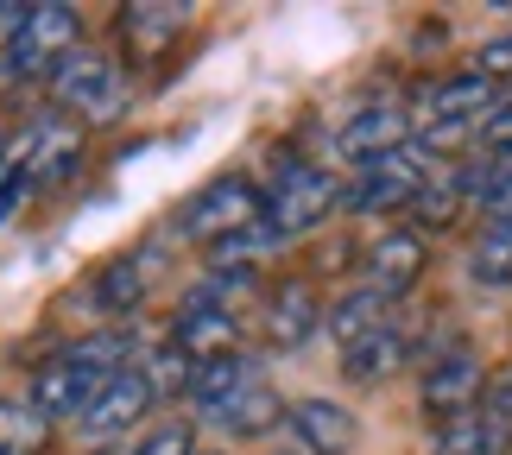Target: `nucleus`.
<instances>
[{
    "label": "nucleus",
    "instance_id": "1",
    "mask_svg": "<svg viewBox=\"0 0 512 455\" xmlns=\"http://www.w3.org/2000/svg\"><path fill=\"white\" fill-rule=\"evenodd\" d=\"M133 354H140L133 329H102V335H83V342H70L64 354H51V361L32 373L26 405H32L45 424H57V418L83 424V418H89V405L102 399V386H108L121 367H133Z\"/></svg>",
    "mask_w": 512,
    "mask_h": 455
},
{
    "label": "nucleus",
    "instance_id": "2",
    "mask_svg": "<svg viewBox=\"0 0 512 455\" xmlns=\"http://www.w3.org/2000/svg\"><path fill=\"white\" fill-rule=\"evenodd\" d=\"M500 102V89L487 83L481 70H462V76H443V83H430L424 89V102H418V146L430 152H443V146H475V133L487 121V108Z\"/></svg>",
    "mask_w": 512,
    "mask_h": 455
},
{
    "label": "nucleus",
    "instance_id": "3",
    "mask_svg": "<svg viewBox=\"0 0 512 455\" xmlns=\"http://www.w3.org/2000/svg\"><path fill=\"white\" fill-rule=\"evenodd\" d=\"M348 203V184L336 171L310 165V158H291V165L279 171V184H272L266 196V222L285 234V241H298V234H310L317 222H329V209Z\"/></svg>",
    "mask_w": 512,
    "mask_h": 455
},
{
    "label": "nucleus",
    "instance_id": "4",
    "mask_svg": "<svg viewBox=\"0 0 512 455\" xmlns=\"http://www.w3.org/2000/svg\"><path fill=\"white\" fill-rule=\"evenodd\" d=\"M430 184H437V152L411 140L405 152H392V158H380V165L354 171L342 209H354V215H392V209H411Z\"/></svg>",
    "mask_w": 512,
    "mask_h": 455
},
{
    "label": "nucleus",
    "instance_id": "5",
    "mask_svg": "<svg viewBox=\"0 0 512 455\" xmlns=\"http://www.w3.org/2000/svg\"><path fill=\"white\" fill-rule=\"evenodd\" d=\"M260 215H266V196H260L253 177H209V184L196 190L184 209H177V234H184V241L215 247V241H228V234L253 228Z\"/></svg>",
    "mask_w": 512,
    "mask_h": 455
},
{
    "label": "nucleus",
    "instance_id": "6",
    "mask_svg": "<svg viewBox=\"0 0 512 455\" xmlns=\"http://www.w3.org/2000/svg\"><path fill=\"white\" fill-rule=\"evenodd\" d=\"M51 102L64 114H76V121H108V114H121V102H127V76L108 51L76 45L64 64L51 70Z\"/></svg>",
    "mask_w": 512,
    "mask_h": 455
},
{
    "label": "nucleus",
    "instance_id": "7",
    "mask_svg": "<svg viewBox=\"0 0 512 455\" xmlns=\"http://www.w3.org/2000/svg\"><path fill=\"white\" fill-rule=\"evenodd\" d=\"M76 32H83L76 7H32L19 45L0 57V83H38V76L51 83V70L76 51Z\"/></svg>",
    "mask_w": 512,
    "mask_h": 455
},
{
    "label": "nucleus",
    "instance_id": "8",
    "mask_svg": "<svg viewBox=\"0 0 512 455\" xmlns=\"http://www.w3.org/2000/svg\"><path fill=\"white\" fill-rule=\"evenodd\" d=\"M411 140H418V121L399 108V102H361V108H348L342 114V127H336V158H348L354 171H367V165H380V158L392 152H405Z\"/></svg>",
    "mask_w": 512,
    "mask_h": 455
},
{
    "label": "nucleus",
    "instance_id": "9",
    "mask_svg": "<svg viewBox=\"0 0 512 455\" xmlns=\"http://www.w3.org/2000/svg\"><path fill=\"white\" fill-rule=\"evenodd\" d=\"M152 405H159V386H152L146 361H133V367H121V373H114V380L102 386V399L89 405V418H83V437H89V443L127 437V430H140V424L152 418Z\"/></svg>",
    "mask_w": 512,
    "mask_h": 455
},
{
    "label": "nucleus",
    "instance_id": "10",
    "mask_svg": "<svg viewBox=\"0 0 512 455\" xmlns=\"http://www.w3.org/2000/svg\"><path fill=\"white\" fill-rule=\"evenodd\" d=\"M418 399H424L430 418L456 424V418H468V411L487 405V373H481V361H475L468 348H449V354H437V361L424 367Z\"/></svg>",
    "mask_w": 512,
    "mask_h": 455
},
{
    "label": "nucleus",
    "instance_id": "11",
    "mask_svg": "<svg viewBox=\"0 0 512 455\" xmlns=\"http://www.w3.org/2000/svg\"><path fill=\"white\" fill-rule=\"evenodd\" d=\"M76 158H83V121L64 114V108H51L45 121L26 133V158H19V171H26L32 190H51V184H64V177L76 171Z\"/></svg>",
    "mask_w": 512,
    "mask_h": 455
},
{
    "label": "nucleus",
    "instance_id": "12",
    "mask_svg": "<svg viewBox=\"0 0 512 455\" xmlns=\"http://www.w3.org/2000/svg\"><path fill=\"white\" fill-rule=\"evenodd\" d=\"M424 260H430V247H424L418 228H392V234H380V241L367 247V291H380L386 304H399L405 291L424 279Z\"/></svg>",
    "mask_w": 512,
    "mask_h": 455
},
{
    "label": "nucleus",
    "instance_id": "13",
    "mask_svg": "<svg viewBox=\"0 0 512 455\" xmlns=\"http://www.w3.org/2000/svg\"><path fill=\"white\" fill-rule=\"evenodd\" d=\"M285 424L304 455H354V443H361V418L342 399H298Z\"/></svg>",
    "mask_w": 512,
    "mask_h": 455
},
{
    "label": "nucleus",
    "instance_id": "14",
    "mask_svg": "<svg viewBox=\"0 0 512 455\" xmlns=\"http://www.w3.org/2000/svg\"><path fill=\"white\" fill-rule=\"evenodd\" d=\"M323 323H329V316H323L317 285H310V279H285V285L266 298V342L279 348V354L304 348V342H310V335H317Z\"/></svg>",
    "mask_w": 512,
    "mask_h": 455
},
{
    "label": "nucleus",
    "instance_id": "15",
    "mask_svg": "<svg viewBox=\"0 0 512 455\" xmlns=\"http://www.w3.org/2000/svg\"><path fill=\"white\" fill-rule=\"evenodd\" d=\"M253 386H266V367L253 361V354H222V361H203L196 367V380H190V405H196V418H222V411L241 399V392Z\"/></svg>",
    "mask_w": 512,
    "mask_h": 455
},
{
    "label": "nucleus",
    "instance_id": "16",
    "mask_svg": "<svg viewBox=\"0 0 512 455\" xmlns=\"http://www.w3.org/2000/svg\"><path fill=\"white\" fill-rule=\"evenodd\" d=\"M411 361V329L392 316V323H380L373 335H361L354 348H342V380H354V386H380V380H392Z\"/></svg>",
    "mask_w": 512,
    "mask_h": 455
},
{
    "label": "nucleus",
    "instance_id": "17",
    "mask_svg": "<svg viewBox=\"0 0 512 455\" xmlns=\"http://www.w3.org/2000/svg\"><path fill=\"white\" fill-rule=\"evenodd\" d=\"M234 335H241V323H234L228 310H177V323H171L165 342H177L196 367H203V361H222V354H234Z\"/></svg>",
    "mask_w": 512,
    "mask_h": 455
},
{
    "label": "nucleus",
    "instance_id": "18",
    "mask_svg": "<svg viewBox=\"0 0 512 455\" xmlns=\"http://www.w3.org/2000/svg\"><path fill=\"white\" fill-rule=\"evenodd\" d=\"M430 455H512V424H500L494 411H468V418L437 430V449Z\"/></svg>",
    "mask_w": 512,
    "mask_h": 455
},
{
    "label": "nucleus",
    "instance_id": "19",
    "mask_svg": "<svg viewBox=\"0 0 512 455\" xmlns=\"http://www.w3.org/2000/svg\"><path fill=\"white\" fill-rule=\"evenodd\" d=\"M380 323H392V304L380 298V291H367V285H354L342 304H329V335H336V348H354L361 335H373Z\"/></svg>",
    "mask_w": 512,
    "mask_h": 455
},
{
    "label": "nucleus",
    "instance_id": "20",
    "mask_svg": "<svg viewBox=\"0 0 512 455\" xmlns=\"http://www.w3.org/2000/svg\"><path fill=\"white\" fill-rule=\"evenodd\" d=\"M468 279L481 291H506L512 285V222H487L468 247Z\"/></svg>",
    "mask_w": 512,
    "mask_h": 455
},
{
    "label": "nucleus",
    "instance_id": "21",
    "mask_svg": "<svg viewBox=\"0 0 512 455\" xmlns=\"http://www.w3.org/2000/svg\"><path fill=\"white\" fill-rule=\"evenodd\" d=\"M279 247H285V234L260 215L253 228H241V234H228V241L209 247V272H253L266 253H279Z\"/></svg>",
    "mask_w": 512,
    "mask_h": 455
},
{
    "label": "nucleus",
    "instance_id": "22",
    "mask_svg": "<svg viewBox=\"0 0 512 455\" xmlns=\"http://www.w3.org/2000/svg\"><path fill=\"white\" fill-rule=\"evenodd\" d=\"M95 310H114V316H127V310H140L146 304V260L140 253H127V260H114L95 272Z\"/></svg>",
    "mask_w": 512,
    "mask_h": 455
},
{
    "label": "nucleus",
    "instance_id": "23",
    "mask_svg": "<svg viewBox=\"0 0 512 455\" xmlns=\"http://www.w3.org/2000/svg\"><path fill=\"white\" fill-rule=\"evenodd\" d=\"M184 19H190L184 7H121V32H127V45H133V51L159 57L165 45H177Z\"/></svg>",
    "mask_w": 512,
    "mask_h": 455
},
{
    "label": "nucleus",
    "instance_id": "24",
    "mask_svg": "<svg viewBox=\"0 0 512 455\" xmlns=\"http://www.w3.org/2000/svg\"><path fill=\"white\" fill-rule=\"evenodd\" d=\"M279 418H291V405H279L272 386H253V392H241V399L215 418V430H228V437H266Z\"/></svg>",
    "mask_w": 512,
    "mask_h": 455
},
{
    "label": "nucleus",
    "instance_id": "25",
    "mask_svg": "<svg viewBox=\"0 0 512 455\" xmlns=\"http://www.w3.org/2000/svg\"><path fill=\"white\" fill-rule=\"evenodd\" d=\"M462 203H468L462 177H456V171H437V184H430L405 215H411V228H418V234H437V228H449V222L462 215Z\"/></svg>",
    "mask_w": 512,
    "mask_h": 455
},
{
    "label": "nucleus",
    "instance_id": "26",
    "mask_svg": "<svg viewBox=\"0 0 512 455\" xmlns=\"http://www.w3.org/2000/svg\"><path fill=\"white\" fill-rule=\"evenodd\" d=\"M51 437V424L38 418L32 405H13V399H0V455H38Z\"/></svg>",
    "mask_w": 512,
    "mask_h": 455
},
{
    "label": "nucleus",
    "instance_id": "27",
    "mask_svg": "<svg viewBox=\"0 0 512 455\" xmlns=\"http://www.w3.org/2000/svg\"><path fill=\"white\" fill-rule=\"evenodd\" d=\"M506 152H512V95H500L487 108V121L475 133V158H506Z\"/></svg>",
    "mask_w": 512,
    "mask_h": 455
},
{
    "label": "nucleus",
    "instance_id": "28",
    "mask_svg": "<svg viewBox=\"0 0 512 455\" xmlns=\"http://www.w3.org/2000/svg\"><path fill=\"white\" fill-rule=\"evenodd\" d=\"M133 455H196L190 443V424L184 418H165V424H152L140 443H133Z\"/></svg>",
    "mask_w": 512,
    "mask_h": 455
},
{
    "label": "nucleus",
    "instance_id": "29",
    "mask_svg": "<svg viewBox=\"0 0 512 455\" xmlns=\"http://www.w3.org/2000/svg\"><path fill=\"white\" fill-rule=\"evenodd\" d=\"M475 70L487 76V83H506V76H512V32L506 38H487L481 57H475Z\"/></svg>",
    "mask_w": 512,
    "mask_h": 455
},
{
    "label": "nucleus",
    "instance_id": "30",
    "mask_svg": "<svg viewBox=\"0 0 512 455\" xmlns=\"http://www.w3.org/2000/svg\"><path fill=\"white\" fill-rule=\"evenodd\" d=\"M487 411H494L500 424H512V361L500 373H487Z\"/></svg>",
    "mask_w": 512,
    "mask_h": 455
},
{
    "label": "nucleus",
    "instance_id": "31",
    "mask_svg": "<svg viewBox=\"0 0 512 455\" xmlns=\"http://www.w3.org/2000/svg\"><path fill=\"white\" fill-rule=\"evenodd\" d=\"M26 19H32V7H19V0H0V57H7V51L19 45Z\"/></svg>",
    "mask_w": 512,
    "mask_h": 455
},
{
    "label": "nucleus",
    "instance_id": "32",
    "mask_svg": "<svg viewBox=\"0 0 512 455\" xmlns=\"http://www.w3.org/2000/svg\"><path fill=\"white\" fill-rule=\"evenodd\" d=\"M26 190H32V184H26V171H19V165H13L7 177H0V222H7V215H13V203H19V196H26Z\"/></svg>",
    "mask_w": 512,
    "mask_h": 455
},
{
    "label": "nucleus",
    "instance_id": "33",
    "mask_svg": "<svg viewBox=\"0 0 512 455\" xmlns=\"http://www.w3.org/2000/svg\"><path fill=\"white\" fill-rule=\"evenodd\" d=\"M7 158H13V140H7V133H0V177H7L13 165H7Z\"/></svg>",
    "mask_w": 512,
    "mask_h": 455
},
{
    "label": "nucleus",
    "instance_id": "34",
    "mask_svg": "<svg viewBox=\"0 0 512 455\" xmlns=\"http://www.w3.org/2000/svg\"><path fill=\"white\" fill-rule=\"evenodd\" d=\"M266 455H298V449H266Z\"/></svg>",
    "mask_w": 512,
    "mask_h": 455
},
{
    "label": "nucleus",
    "instance_id": "35",
    "mask_svg": "<svg viewBox=\"0 0 512 455\" xmlns=\"http://www.w3.org/2000/svg\"><path fill=\"white\" fill-rule=\"evenodd\" d=\"M196 455H222V449H196Z\"/></svg>",
    "mask_w": 512,
    "mask_h": 455
}]
</instances>
